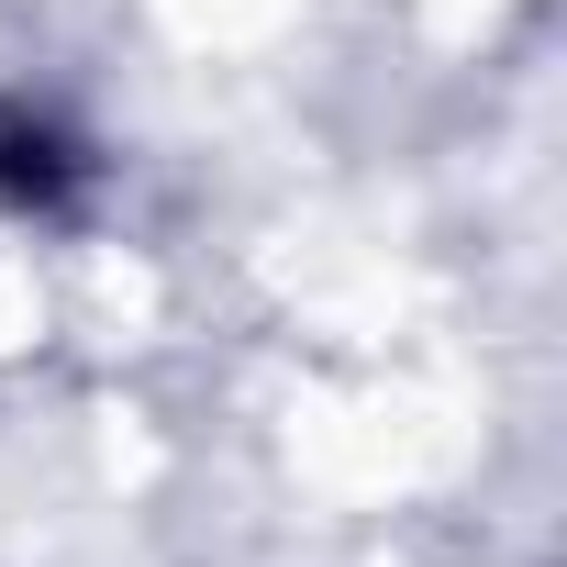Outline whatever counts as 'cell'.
I'll return each mask as SVG.
<instances>
[{"mask_svg": "<svg viewBox=\"0 0 567 567\" xmlns=\"http://www.w3.org/2000/svg\"><path fill=\"white\" fill-rule=\"evenodd\" d=\"M79 178H90V156L45 112H0V200H12V212H68Z\"/></svg>", "mask_w": 567, "mask_h": 567, "instance_id": "6da1fadb", "label": "cell"}]
</instances>
